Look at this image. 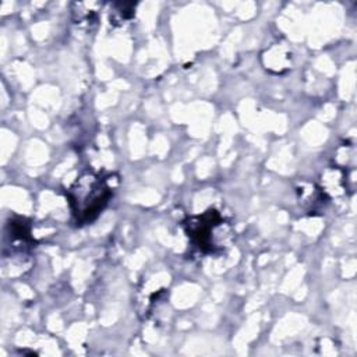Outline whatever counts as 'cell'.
<instances>
[{
    "label": "cell",
    "instance_id": "2",
    "mask_svg": "<svg viewBox=\"0 0 357 357\" xmlns=\"http://www.w3.org/2000/svg\"><path fill=\"white\" fill-rule=\"evenodd\" d=\"M223 223L220 213L215 209H209L199 216L191 218L185 223L187 236L191 238L194 245H197L204 252H212L216 248L215 244V230Z\"/></svg>",
    "mask_w": 357,
    "mask_h": 357
},
{
    "label": "cell",
    "instance_id": "1",
    "mask_svg": "<svg viewBox=\"0 0 357 357\" xmlns=\"http://www.w3.org/2000/svg\"><path fill=\"white\" fill-rule=\"evenodd\" d=\"M110 197V185L92 173L81 176L68 191L73 215L81 225L93 220L106 206Z\"/></svg>",
    "mask_w": 357,
    "mask_h": 357
}]
</instances>
